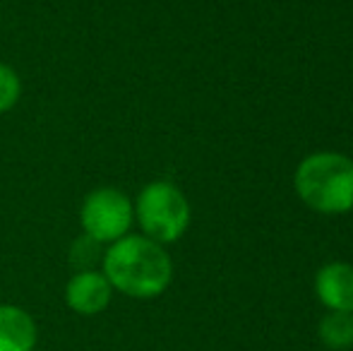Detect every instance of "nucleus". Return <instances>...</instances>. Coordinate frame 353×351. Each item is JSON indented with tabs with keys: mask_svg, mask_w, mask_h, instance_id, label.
Wrapping results in <instances>:
<instances>
[{
	"mask_svg": "<svg viewBox=\"0 0 353 351\" xmlns=\"http://www.w3.org/2000/svg\"><path fill=\"white\" fill-rule=\"evenodd\" d=\"M39 328L24 308L0 303V351H34Z\"/></svg>",
	"mask_w": 353,
	"mask_h": 351,
	"instance_id": "nucleus-7",
	"label": "nucleus"
},
{
	"mask_svg": "<svg viewBox=\"0 0 353 351\" xmlns=\"http://www.w3.org/2000/svg\"><path fill=\"white\" fill-rule=\"evenodd\" d=\"M101 272L113 291L128 299L149 301L173 281V260L161 243L142 234H128L103 250Z\"/></svg>",
	"mask_w": 353,
	"mask_h": 351,
	"instance_id": "nucleus-1",
	"label": "nucleus"
},
{
	"mask_svg": "<svg viewBox=\"0 0 353 351\" xmlns=\"http://www.w3.org/2000/svg\"><path fill=\"white\" fill-rule=\"evenodd\" d=\"M320 342L332 351H346L353 347V313L327 310L317 325Z\"/></svg>",
	"mask_w": 353,
	"mask_h": 351,
	"instance_id": "nucleus-8",
	"label": "nucleus"
},
{
	"mask_svg": "<svg viewBox=\"0 0 353 351\" xmlns=\"http://www.w3.org/2000/svg\"><path fill=\"white\" fill-rule=\"evenodd\" d=\"M103 253H101V243L92 241L89 236H82L79 241L72 243L70 250V263L77 267V272L82 270H97V263H101Z\"/></svg>",
	"mask_w": 353,
	"mask_h": 351,
	"instance_id": "nucleus-10",
	"label": "nucleus"
},
{
	"mask_svg": "<svg viewBox=\"0 0 353 351\" xmlns=\"http://www.w3.org/2000/svg\"><path fill=\"white\" fill-rule=\"evenodd\" d=\"M315 296L327 310L353 313V265L327 263L315 274Z\"/></svg>",
	"mask_w": 353,
	"mask_h": 351,
	"instance_id": "nucleus-6",
	"label": "nucleus"
},
{
	"mask_svg": "<svg viewBox=\"0 0 353 351\" xmlns=\"http://www.w3.org/2000/svg\"><path fill=\"white\" fill-rule=\"evenodd\" d=\"M22 97V80L14 72V68L0 63V113H8L17 106Z\"/></svg>",
	"mask_w": 353,
	"mask_h": 351,
	"instance_id": "nucleus-9",
	"label": "nucleus"
},
{
	"mask_svg": "<svg viewBox=\"0 0 353 351\" xmlns=\"http://www.w3.org/2000/svg\"><path fill=\"white\" fill-rule=\"evenodd\" d=\"M113 286L101 270L74 272L65 284V303L72 313L94 318L111 305Z\"/></svg>",
	"mask_w": 353,
	"mask_h": 351,
	"instance_id": "nucleus-5",
	"label": "nucleus"
},
{
	"mask_svg": "<svg viewBox=\"0 0 353 351\" xmlns=\"http://www.w3.org/2000/svg\"><path fill=\"white\" fill-rule=\"evenodd\" d=\"M135 219L142 236L161 245L176 243L185 236L192 212L185 192L171 181H152L137 192Z\"/></svg>",
	"mask_w": 353,
	"mask_h": 351,
	"instance_id": "nucleus-3",
	"label": "nucleus"
},
{
	"mask_svg": "<svg viewBox=\"0 0 353 351\" xmlns=\"http://www.w3.org/2000/svg\"><path fill=\"white\" fill-rule=\"evenodd\" d=\"M293 188L317 214H346L353 210V159L339 152L307 154L293 174Z\"/></svg>",
	"mask_w": 353,
	"mask_h": 351,
	"instance_id": "nucleus-2",
	"label": "nucleus"
},
{
	"mask_svg": "<svg viewBox=\"0 0 353 351\" xmlns=\"http://www.w3.org/2000/svg\"><path fill=\"white\" fill-rule=\"evenodd\" d=\"M132 221H135L132 200L123 190L111 185L92 190L79 207V224H82L84 236L101 245H111L130 234Z\"/></svg>",
	"mask_w": 353,
	"mask_h": 351,
	"instance_id": "nucleus-4",
	"label": "nucleus"
}]
</instances>
